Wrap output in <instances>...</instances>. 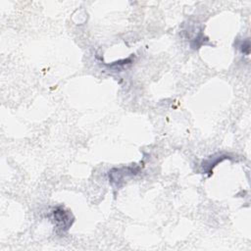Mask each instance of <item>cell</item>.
<instances>
[{
  "label": "cell",
  "instance_id": "cell-1",
  "mask_svg": "<svg viewBox=\"0 0 251 251\" xmlns=\"http://www.w3.org/2000/svg\"><path fill=\"white\" fill-rule=\"evenodd\" d=\"M140 171V168L138 166H128V167H123V168H114L111 171H109V181L113 186L116 188L121 187L125 179H126L129 176H132L136 174H138Z\"/></svg>",
  "mask_w": 251,
  "mask_h": 251
},
{
  "label": "cell",
  "instance_id": "cell-2",
  "mask_svg": "<svg viewBox=\"0 0 251 251\" xmlns=\"http://www.w3.org/2000/svg\"><path fill=\"white\" fill-rule=\"evenodd\" d=\"M52 218L57 230L63 233L68 231L74 223V216L71 211L64 209L62 206H58L52 211Z\"/></svg>",
  "mask_w": 251,
  "mask_h": 251
},
{
  "label": "cell",
  "instance_id": "cell-3",
  "mask_svg": "<svg viewBox=\"0 0 251 251\" xmlns=\"http://www.w3.org/2000/svg\"><path fill=\"white\" fill-rule=\"evenodd\" d=\"M226 159H230L229 156L227 155H217V156H211L209 159L205 160L202 163V167L205 173H208L209 176H211L212 172H213V168L216 167L219 163L223 162Z\"/></svg>",
  "mask_w": 251,
  "mask_h": 251
},
{
  "label": "cell",
  "instance_id": "cell-4",
  "mask_svg": "<svg viewBox=\"0 0 251 251\" xmlns=\"http://www.w3.org/2000/svg\"><path fill=\"white\" fill-rule=\"evenodd\" d=\"M239 49L240 51L245 54V55H249V52H250V42H249V39L246 38L244 39L241 44L239 45Z\"/></svg>",
  "mask_w": 251,
  "mask_h": 251
}]
</instances>
